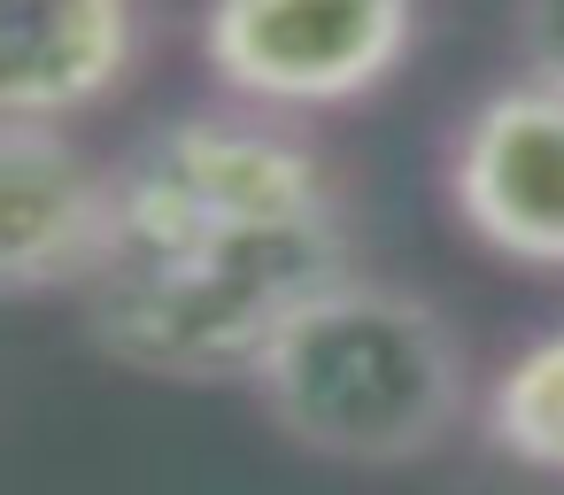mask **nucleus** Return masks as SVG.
<instances>
[{
  "label": "nucleus",
  "instance_id": "nucleus-8",
  "mask_svg": "<svg viewBox=\"0 0 564 495\" xmlns=\"http://www.w3.org/2000/svg\"><path fill=\"white\" fill-rule=\"evenodd\" d=\"M518 55L525 78L564 86V0H518Z\"/></svg>",
  "mask_w": 564,
  "mask_h": 495
},
{
  "label": "nucleus",
  "instance_id": "nucleus-6",
  "mask_svg": "<svg viewBox=\"0 0 564 495\" xmlns=\"http://www.w3.org/2000/svg\"><path fill=\"white\" fill-rule=\"evenodd\" d=\"M140 63V0H0V109L70 125Z\"/></svg>",
  "mask_w": 564,
  "mask_h": 495
},
{
  "label": "nucleus",
  "instance_id": "nucleus-7",
  "mask_svg": "<svg viewBox=\"0 0 564 495\" xmlns=\"http://www.w3.org/2000/svg\"><path fill=\"white\" fill-rule=\"evenodd\" d=\"M479 426H487V441H495L510 464L564 480V325L533 333V341L495 372V387H487V402H479Z\"/></svg>",
  "mask_w": 564,
  "mask_h": 495
},
{
  "label": "nucleus",
  "instance_id": "nucleus-5",
  "mask_svg": "<svg viewBox=\"0 0 564 495\" xmlns=\"http://www.w3.org/2000/svg\"><path fill=\"white\" fill-rule=\"evenodd\" d=\"M117 240V171L94 163L63 125H0V287L17 302L86 294Z\"/></svg>",
  "mask_w": 564,
  "mask_h": 495
},
{
  "label": "nucleus",
  "instance_id": "nucleus-1",
  "mask_svg": "<svg viewBox=\"0 0 564 495\" xmlns=\"http://www.w3.org/2000/svg\"><path fill=\"white\" fill-rule=\"evenodd\" d=\"M109 171L117 240L86 279V333L124 372L186 387L248 379L356 271L325 155L256 109L163 117Z\"/></svg>",
  "mask_w": 564,
  "mask_h": 495
},
{
  "label": "nucleus",
  "instance_id": "nucleus-2",
  "mask_svg": "<svg viewBox=\"0 0 564 495\" xmlns=\"http://www.w3.org/2000/svg\"><path fill=\"white\" fill-rule=\"evenodd\" d=\"M248 387L310 456L410 464L441 449L464 410V341L425 294L348 271L263 348Z\"/></svg>",
  "mask_w": 564,
  "mask_h": 495
},
{
  "label": "nucleus",
  "instance_id": "nucleus-3",
  "mask_svg": "<svg viewBox=\"0 0 564 495\" xmlns=\"http://www.w3.org/2000/svg\"><path fill=\"white\" fill-rule=\"evenodd\" d=\"M417 40V0H209L202 63L248 109H340L379 94Z\"/></svg>",
  "mask_w": 564,
  "mask_h": 495
},
{
  "label": "nucleus",
  "instance_id": "nucleus-4",
  "mask_svg": "<svg viewBox=\"0 0 564 495\" xmlns=\"http://www.w3.org/2000/svg\"><path fill=\"white\" fill-rule=\"evenodd\" d=\"M448 202L495 256L564 271V86L525 78L487 94L456 125Z\"/></svg>",
  "mask_w": 564,
  "mask_h": 495
}]
</instances>
